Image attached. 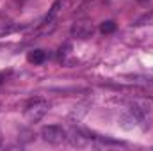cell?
I'll return each mask as SVG.
<instances>
[{
    "instance_id": "obj_4",
    "label": "cell",
    "mask_w": 153,
    "mask_h": 151,
    "mask_svg": "<svg viewBox=\"0 0 153 151\" xmlns=\"http://www.w3.org/2000/svg\"><path fill=\"white\" fill-rule=\"evenodd\" d=\"M62 5V2L61 0H55L53 2V5L50 7V11H48V14L43 18V21H41V25H48V23H55V16H57V13H59V7Z\"/></svg>"
},
{
    "instance_id": "obj_6",
    "label": "cell",
    "mask_w": 153,
    "mask_h": 151,
    "mask_svg": "<svg viewBox=\"0 0 153 151\" xmlns=\"http://www.w3.org/2000/svg\"><path fill=\"white\" fill-rule=\"evenodd\" d=\"M114 30H116V23L112 20L103 21V23L100 25V32H102V34H111V32H114Z\"/></svg>"
},
{
    "instance_id": "obj_7",
    "label": "cell",
    "mask_w": 153,
    "mask_h": 151,
    "mask_svg": "<svg viewBox=\"0 0 153 151\" xmlns=\"http://www.w3.org/2000/svg\"><path fill=\"white\" fill-rule=\"evenodd\" d=\"M9 32H13V27H9V25H0V38L5 36V34H9Z\"/></svg>"
},
{
    "instance_id": "obj_8",
    "label": "cell",
    "mask_w": 153,
    "mask_h": 151,
    "mask_svg": "<svg viewBox=\"0 0 153 151\" xmlns=\"http://www.w3.org/2000/svg\"><path fill=\"white\" fill-rule=\"evenodd\" d=\"M9 75H11V71H0V84H2V82H4Z\"/></svg>"
},
{
    "instance_id": "obj_9",
    "label": "cell",
    "mask_w": 153,
    "mask_h": 151,
    "mask_svg": "<svg viewBox=\"0 0 153 151\" xmlns=\"http://www.w3.org/2000/svg\"><path fill=\"white\" fill-rule=\"evenodd\" d=\"M137 2H148V0H137Z\"/></svg>"
},
{
    "instance_id": "obj_5",
    "label": "cell",
    "mask_w": 153,
    "mask_h": 151,
    "mask_svg": "<svg viewBox=\"0 0 153 151\" xmlns=\"http://www.w3.org/2000/svg\"><path fill=\"white\" fill-rule=\"evenodd\" d=\"M46 59H48V55H46L45 50H32V52H29V55H27V61H29L30 64H43Z\"/></svg>"
},
{
    "instance_id": "obj_2",
    "label": "cell",
    "mask_w": 153,
    "mask_h": 151,
    "mask_svg": "<svg viewBox=\"0 0 153 151\" xmlns=\"http://www.w3.org/2000/svg\"><path fill=\"white\" fill-rule=\"evenodd\" d=\"M41 139L48 144H61L66 141V132L61 126L50 124V126H43L41 128Z\"/></svg>"
},
{
    "instance_id": "obj_3",
    "label": "cell",
    "mask_w": 153,
    "mask_h": 151,
    "mask_svg": "<svg viewBox=\"0 0 153 151\" xmlns=\"http://www.w3.org/2000/svg\"><path fill=\"white\" fill-rule=\"evenodd\" d=\"M94 34V27L85 21H76L71 25V36L78 39H87Z\"/></svg>"
},
{
    "instance_id": "obj_1",
    "label": "cell",
    "mask_w": 153,
    "mask_h": 151,
    "mask_svg": "<svg viewBox=\"0 0 153 151\" xmlns=\"http://www.w3.org/2000/svg\"><path fill=\"white\" fill-rule=\"evenodd\" d=\"M48 109H50L48 101L39 100V98L38 100H32V101H29V105L25 107V117H27L29 123H38L39 119L48 112Z\"/></svg>"
}]
</instances>
